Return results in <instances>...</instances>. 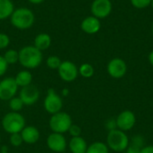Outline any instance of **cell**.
<instances>
[{
	"instance_id": "9",
	"label": "cell",
	"mask_w": 153,
	"mask_h": 153,
	"mask_svg": "<svg viewBox=\"0 0 153 153\" xmlns=\"http://www.w3.org/2000/svg\"><path fill=\"white\" fill-rule=\"evenodd\" d=\"M58 70L60 78L67 82L74 81L79 74V69L71 61H64L61 63Z\"/></svg>"
},
{
	"instance_id": "22",
	"label": "cell",
	"mask_w": 153,
	"mask_h": 153,
	"mask_svg": "<svg viewBox=\"0 0 153 153\" xmlns=\"http://www.w3.org/2000/svg\"><path fill=\"white\" fill-rule=\"evenodd\" d=\"M3 56L8 65H13L19 62V51H16L14 49L7 50Z\"/></svg>"
},
{
	"instance_id": "24",
	"label": "cell",
	"mask_w": 153,
	"mask_h": 153,
	"mask_svg": "<svg viewBox=\"0 0 153 153\" xmlns=\"http://www.w3.org/2000/svg\"><path fill=\"white\" fill-rule=\"evenodd\" d=\"M23 103L19 97H13L9 100V108L13 112H19L23 108Z\"/></svg>"
},
{
	"instance_id": "5",
	"label": "cell",
	"mask_w": 153,
	"mask_h": 153,
	"mask_svg": "<svg viewBox=\"0 0 153 153\" xmlns=\"http://www.w3.org/2000/svg\"><path fill=\"white\" fill-rule=\"evenodd\" d=\"M73 125L72 117L65 112H57L49 119V127L53 133L65 134L68 132L70 126Z\"/></svg>"
},
{
	"instance_id": "16",
	"label": "cell",
	"mask_w": 153,
	"mask_h": 153,
	"mask_svg": "<svg viewBox=\"0 0 153 153\" xmlns=\"http://www.w3.org/2000/svg\"><path fill=\"white\" fill-rule=\"evenodd\" d=\"M68 146L72 153H86L88 148L86 141L82 136L72 137Z\"/></svg>"
},
{
	"instance_id": "30",
	"label": "cell",
	"mask_w": 153,
	"mask_h": 153,
	"mask_svg": "<svg viewBox=\"0 0 153 153\" xmlns=\"http://www.w3.org/2000/svg\"><path fill=\"white\" fill-rule=\"evenodd\" d=\"M7 68H8V64L4 60V56H0V77L3 76L6 73Z\"/></svg>"
},
{
	"instance_id": "4",
	"label": "cell",
	"mask_w": 153,
	"mask_h": 153,
	"mask_svg": "<svg viewBox=\"0 0 153 153\" xmlns=\"http://www.w3.org/2000/svg\"><path fill=\"white\" fill-rule=\"evenodd\" d=\"M129 143V138L126 132H123L119 129L109 131L108 134L107 145L108 149L116 152H122L126 151Z\"/></svg>"
},
{
	"instance_id": "29",
	"label": "cell",
	"mask_w": 153,
	"mask_h": 153,
	"mask_svg": "<svg viewBox=\"0 0 153 153\" xmlns=\"http://www.w3.org/2000/svg\"><path fill=\"white\" fill-rule=\"evenodd\" d=\"M10 39L5 33H0V49H4L8 47Z\"/></svg>"
},
{
	"instance_id": "15",
	"label": "cell",
	"mask_w": 153,
	"mask_h": 153,
	"mask_svg": "<svg viewBox=\"0 0 153 153\" xmlns=\"http://www.w3.org/2000/svg\"><path fill=\"white\" fill-rule=\"evenodd\" d=\"M21 135H22V141L28 144H33V143H37L40 136L39 131L38 130V128H36L35 126H25L22 130Z\"/></svg>"
},
{
	"instance_id": "37",
	"label": "cell",
	"mask_w": 153,
	"mask_h": 153,
	"mask_svg": "<svg viewBox=\"0 0 153 153\" xmlns=\"http://www.w3.org/2000/svg\"><path fill=\"white\" fill-rule=\"evenodd\" d=\"M0 153H8V152H1Z\"/></svg>"
},
{
	"instance_id": "27",
	"label": "cell",
	"mask_w": 153,
	"mask_h": 153,
	"mask_svg": "<svg viewBox=\"0 0 153 153\" xmlns=\"http://www.w3.org/2000/svg\"><path fill=\"white\" fill-rule=\"evenodd\" d=\"M22 143H23V141H22L21 133L11 134V136H10V143H11L13 146H14V147H19V146L22 145Z\"/></svg>"
},
{
	"instance_id": "14",
	"label": "cell",
	"mask_w": 153,
	"mask_h": 153,
	"mask_svg": "<svg viewBox=\"0 0 153 153\" xmlns=\"http://www.w3.org/2000/svg\"><path fill=\"white\" fill-rule=\"evenodd\" d=\"M100 22L95 16H88L81 23L82 30L87 34H95L100 30Z\"/></svg>"
},
{
	"instance_id": "6",
	"label": "cell",
	"mask_w": 153,
	"mask_h": 153,
	"mask_svg": "<svg viewBox=\"0 0 153 153\" xmlns=\"http://www.w3.org/2000/svg\"><path fill=\"white\" fill-rule=\"evenodd\" d=\"M44 108L46 111L51 115L60 112L63 108V100L61 97L52 88L48 90L47 96L44 100Z\"/></svg>"
},
{
	"instance_id": "31",
	"label": "cell",
	"mask_w": 153,
	"mask_h": 153,
	"mask_svg": "<svg viewBox=\"0 0 153 153\" xmlns=\"http://www.w3.org/2000/svg\"><path fill=\"white\" fill-rule=\"evenodd\" d=\"M106 128L109 131H112V130H115V129H117V122H116V119H109L106 122Z\"/></svg>"
},
{
	"instance_id": "1",
	"label": "cell",
	"mask_w": 153,
	"mask_h": 153,
	"mask_svg": "<svg viewBox=\"0 0 153 153\" xmlns=\"http://www.w3.org/2000/svg\"><path fill=\"white\" fill-rule=\"evenodd\" d=\"M42 59V51L34 46L23 47L19 51V63L25 68L34 69L39 66Z\"/></svg>"
},
{
	"instance_id": "2",
	"label": "cell",
	"mask_w": 153,
	"mask_h": 153,
	"mask_svg": "<svg viewBox=\"0 0 153 153\" xmlns=\"http://www.w3.org/2000/svg\"><path fill=\"white\" fill-rule=\"evenodd\" d=\"M10 17L12 25L18 30L30 29L35 22V15L33 12L23 7L14 10Z\"/></svg>"
},
{
	"instance_id": "19",
	"label": "cell",
	"mask_w": 153,
	"mask_h": 153,
	"mask_svg": "<svg viewBox=\"0 0 153 153\" xmlns=\"http://www.w3.org/2000/svg\"><path fill=\"white\" fill-rule=\"evenodd\" d=\"M13 11L14 6L11 0H0V20L10 17Z\"/></svg>"
},
{
	"instance_id": "7",
	"label": "cell",
	"mask_w": 153,
	"mask_h": 153,
	"mask_svg": "<svg viewBox=\"0 0 153 153\" xmlns=\"http://www.w3.org/2000/svg\"><path fill=\"white\" fill-rule=\"evenodd\" d=\"M18 85L15 79L13 77H6L0 82V100H10L17 92Z\"/></svg>"
},
{
	"instance_id": "36",
	"label": "cell",
	"mask_w": 153,
	"mask_h": 153,
	"mask_svg": "<svg viewBox=\"0 0 153 153\" xmlns=\"http://www.w3.org/2000/svg\"><path fill=\"white\" fill-rule=\"evenodd\" d=\"M151 5H152V9H153V0H152V4H151Z\"/></svg>"
},
{
	"instance_id": "3",
	"label": "cell",
	"mask_w": 153,
	"mask_h": 153,
	"mask_svg": "<svg viewBox=\"0 0 153 153\" xmlns=\"http://www.w3.org/2000/svg\"><path fill=\"white\" fill-rule=\"evenodd\" d=\"M3 129L10 134H18L25 127V119L22 114L19 112L11 111L5 114L2 119Z\"/></svg>"
},
{
	"instance_id": "21",
	"label": "cell",
	"mask_w": 153,
	"mask_h": 153,
	"mask_svg": "<svg viewBox=\"0 0 153 153\" xmlns=\"http://www.w3.org/2000/svg\"><path fill=\"white\" fill-rule=\"evenodd\" d=\"M86 153H109V149L106 143L96 142L88 146Z\"/></svg>"
},
{
	"instance_id": "25",
	"label": "cell",
	"mask_w": 153,
	"mask_h": 153,
	"mask_svg": "<svg viewBox=\"0 0 153 153\" xmlns=\"http://www.w3.org/2000/svg\"><path fill=\"white\" fill-rule=\"evenodd\" d=\"M61 63H62V61L56 56H48V59H47V62H46L48 67L50 68V69H58L60 65H61Z\"/></svg>"
},
{
	"instance_id": "34",
	"label": "cell",
	"mask_w": 153,
	"mask_h": 153,
	"mask_svg": "<svg viewBox=\"0 0 153 153\" xmlns=\"http://www.w3.org/2000/svg\"><path fill=\"white\" fill-rule=\"evenodd\" d=\"M68 94H69V91H68V89H64V90L62 91V95H63V96L66 97V96H68Z\"/></svg>"
},
{
	"instance_id": "10",
	"label": "cell",
	"mask_w": 153,
	"mask_h": 153,
	"mask_svg": "<svg viewBox=\"0 0 153 153\" xmlns=\"http://www.w3.org/2000/svg\"><path fill=\"white\" fill-rule=\"evenodd\" d=\"M91 13L98 19L108 17L112 11V3L110 0H94L91 7Z\"/></svg>"
},
{
	"instance_id": "35",
	"label": "cell",
	"mask_w": 153,
	"mask_h": 153,
	"mask_svg": "<svg viewBox=\"0 0 153 153\" xmlns=\"http://www.w3.org/2000/svg\"><path fill=\"white\" fill-rule=\"evenodd\" d=\"M29 2H30L31 4H40L42 3L44 0H28Z\"/></svg>"
},
{
	"instance_id": "8",
	"label": "cell",
	"mask_w": 153,
	"mask_h": 153,
	"mask_svg": "<svg viewBox=\"0 0 153 153\" xmlns=\"http://www.w3.org/2000/svg\"><path fill=\"white\" fill-rule=\"evenodd\" d=\"M39 91L35 85L30 84L28 86L22 87L19 93V98L22 100L23 105L32 106L39 99Z\"/></svg>"
},
{
	"instance_id": "20",
	"label": "cell",
	"mask_w": 153,
	"mask_h": 153,
	"mask_svg": "<svg viewBox=\"0 0 153 153\" xmlns=\"http://www.w3.org/2000/svg\"><path fill=\"white\" fill-rule=\"evenodd\" d=\"M15 82L18 85V87H25L30 84H31L32 82V75L29 71L23 70L19 72L15 76Z\"/></svg>"
},
{
	"instance_id": "23",
	"label": "cell",
	"mask_w": 153,
	"mask_h": 153,
	"mask_svg": "<svg viewBox=\"0 0 153 153\" xmlns=\"http://www.w3.org/2000/svg\"><path fill=\"white\" fill-rule=\"evenodd\" d=\"M79 74L84 78H91L94 74V68L90 64H82L79 68Z\"/></svg>"
},
{
	"instance_id": "33",
	"label": "cell",
	"mask_w": 153,
	"mask_h": 153,
	"mask_svg": "<svg viewBox=\"0 0 153 153\" xmlns=\"http://www.w3.org/2000/svg\"><path fill=\"white\" fill-rule=\"evenodd\" d=\"M149 62H150V64L153 66V50L150 53V55H149Z\"/></svg>"
},
{
	"instance_id": "26",
	"label": "cell",
	"mask_w": 153,
	"mask_h": 153,
	"mask_svg": "<svg viewBox=\"0 0 153 153\" xmlns=\"http://www.w3.org/2000/svg\"><path fill=\"white\" fill-rule=\"evenodd\" d=\"M131 4L134 7L137 9H144L151 5L152 0H130Z\"/></svg>"
},
{
	"instance_id": "38",
	"label": "cell",
	"mask_w": 153,
	"mask_h": 153,
	"mask_svg": "<svg viewBox=\"0 0 153 153\" xmlns=\"http://www.w3.org/2000/svg\"><path fill=\"white\" fill-rule=\"evenodd\" d=\"M152 34H153V23H152Z\"/></svg>"
},
{
	"instance_id": "13",
	"label": "cell",
	"mask_w": 153,
	"mask_h": 153,
	"mask_svg": "<svg viewBox=\"0 0 153 153\" xmlns=\"http://www.w3.org/2000/svg\"><path fill=\"white\" fill-rule=\"evenodd\" d=\"M47 146L52 152H63L66 149V140L63 134L52 133L47 138Z\"/></svg>"
},
{
	"instance_id": "39",
	"label": "cell",
	"mask_w": 153,
	"mask_h": 153,
	"mask_svg": "<svg viewBox=\"0 0 153 153\" xmlns=\"http://www.w3.org/2000/svg\"><path fill=\"white\" fill-rule=\"evenodd\" d=\"M0 143H1V136H0Z\"/></svg>"
},
{
	"instance_id": "12",
	"label": "cell",
	"mask_w": 153,
	"mask_h": 153,
	"mask_svg": "<svg viewBox=\"0 0 153 153\" xmlns=\"http://www.w3.org/2000/svg\"><path fill=\"white\" fill-rule=\"evenodd\" d=\"M108 74L115 79H120L124 77L127 71V65L126 62L121 58H113L109 61L107 67Z\"/></svg>"
},
{
	"instance_id": "18",
	"label": "cell",
	"mask_w": 153,
	"mask_h": 153,
	"mask_svg": "<svg viewBox=\"0 0 153 153\" xmlns=\"http://www.w3.org/2000/svg\"><path fill=\"white\" fill-rule=\"evenodd\" d=\"M144 147V139L142 135H135L129 143L126 149V153H140L141 150Z\"/></svg>"
},
{
	"instance_id": "32",
	"label": "cell",
	"mask_w": 153,
	"mask_h": 153,
	"mask_svg": "<svg viewBox=\"0 0 153 153\" xmlns=\"http://www.w3.org/2000/svg\"><path fill=\"white\" fill-rule=\"evenodd\" d=\"M140 153H153V145H148V146H144Z\"/></svg>"
},
{
	"instance_id": "28",
	"label": "cell",
	"mask_w": 153,
	"mask_h": 153,
	"mask_svg": "<svg viewBox=\"0 0 153 153\" xmlns=\"http://www.w3.org/2000/svg\"><path fill=\"white\" fill-rule=\"evenodd\" d=\"M70 135L72 137H77V136H81V134H82V129L80 126H76V125H72L68 130Z\"/></svg>"
},
{
	"instance_id": "17",
	"label": "cell",
	"mask_w": 153,
	"mask_h": 153,
	"mask_svg": "<svg viewBox=\"0 0 153 153\" xmlns=\"http://www.w3.org/2000/svg\"><path fill=\"white\" fill-rule=\"evenodd\" d=\"M51 45V38L48 33H39L34 39V47L39 50L44 51Z\"/></svg>"
},
{
	"instance_id": "11",
	"label": "cell",
	"mask_w": 153,
	"mask_h": 153,
	"mask_svg": "<svg viewBox=\"0 0 153 153\" xmlns=\"http://www.w3.org/2000/svg\"><path fill=\"white\" fill-rule=\"evenodd\" d=\"M116 122L117 129L123 132H126L134 126L136 123V117L131 110H124L117 116Z\"/></svg>"
}]
</instances>
